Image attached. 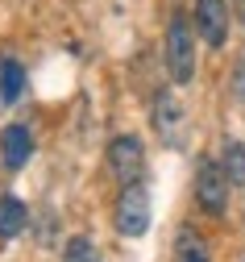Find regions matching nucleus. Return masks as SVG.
I'll return each instance as SVG.
<instances>
[{
	"label": "nucleus",
	"mask_w": 245,
	"mask_h": 262,
	"mask_svg": "<svg viewBox=\"0 0 245 262\" xmlns=\"http://www.w3.org/2000/svg\"><path fill=\"white\" fill-rule=\"evenodd\" d=\"M113 225H117L121 237H142L150 229V191H146L142 179L121 187L117 204H113Z\"/></svg>",
	"instance_id": "2"
},
{
	"label": "nucleus",
	"mask_w": 245,
	"mask_h": 262,
	"mask_svg": "<svg viewBox=\"0 0 245 262\" xmlns=\"http://www.w3.org/2000/svg\"><path fill=\"white\" fill-rule=\"evenodd\" d=\"M29 158H33V134L25 125H5L0 129V162L9 171H21Z\"/></svg>",
	"instance_id": "6"
},
{
	"label": "nucleus",
	"mask_w": 245,
	"mask_h": 262,
	"mask_svg": "<svg viewBox=\"0 0 245 262\" xmlns=\"http://www.w3.org/2000/svg\"><path fill=\"white\" fill-rule=\"evenodd\" d=\"M233 13H237V21L245 25V0H233Z\"/></svg>",
	"instance_id": "13"
},
{
	"label": "nucleus",
	"mask_w": 245,
	"mask_h": 262,
	"mask_svg": "<svg viewBox=\"0 0 245 262\" xmlns=\"http://www.w3.org/2000/svg\"><path fill=\"white\" fill-rule=\"evenodd\" d=\"M174 262H212V258H208L204 237L195 233V229H187V225L174 233Z\"/></svg>",
	"instance_id": "9"
},
{
	"label": "nucleus",
	"mask_w": 245,
	"mask_h": 262,
	"mask_svg": "<svg viewBox=\"0 0 245 262\" xmlns=\"http://www.w3.org/2000/svg\"><path fill=\"white\" fill-rule=\"evenodd\" d=\"M220 167H225V175H229L233 187H245V146H241L237 138L225 142V158H220Z\"/></svg>",
	"instance_id": "11"
},
{
	"label": "nucleus",
	"mask_w": 245,
	"mask_h": 262,
	"mask_svg": "<svg viewBox=\"0 0 245 262\" xmlns=\"http://www.w3.org/2000/svg\"><path fill=\"white\" fill-rule=\"evenodd\" d=\"M154 125H158V134H162V142H179V125H183V108H179V100H174L170 92H158V96H154Z\"/></svg>",
	"instance_id": "7"
},
{
	"label": "nucleus",
	"mask_w": 245,
	"mask_h": 262,
	"mask_svg": "<svg viewBox=\"0 0 245 262\" xmlns=\"http://www.w3.org/2000/svg\"><path fill=\"white\" fill-rule=\"evenodd\" d=\"M166 71L179 88L195 79V29L183 13H174L166 25Z\"/></svg>",
	"instance_id": "1"
},
{
	"label": "nucleus",
	"mask_w": 245,
	"mask_h": 262,
	"mask_svg": "<svg viewBox=\"0 0 245 262\" xmlns=\"http://www.w3.org/2000/svg\"><path fill=\"white\" fill-rule=\"evenodd\" d=\"M21 88H25V67H21L17 58H5V62H0V100L17 104Z\"/></svg>",
	"instance_id": "10"
},
{
	"label": "nucleus",
	"mask_w": 245,
	"mask_h": 262,
	"mask_svg": "<svg viewBox=\"0 0 245 262\" xmlns=\"http://www.w3.org/2000/svg\"><path fill=\"white\" fill-rule=\"evenodd\" d=\"M229 175L220 162L212 158H199V167H195V204L208 212V216H225L229 212Z\"/></svg>",
	"instance_id": "3"
},
{
	"label": "nucleus",
	"mask_w": 245,
	"mask_h": 262,
	"mask_svg": "<svg viewBox=\"0 0 245 262\" xmlns=\"http://www.w3.org/2000/svg\"><path fill=\"white\" fill-rule=\"evenodd\" d=\"M25 225H29V208L17 195H0V242H13Z\"/></svg>",
	"instance_id": "8"
},
{
	"label": "nucleus",
	"mask_w": 245,
	"mask_h": 262,
	"mask_svg": "<svg viewBox=\"0 0 245 262\" xmlns=\"http://www.w3.org/2000/svg\"><path fill=\"white\" fill-rule=\"evenodd\" d=\"M195 34L212 50L225 46V38H229V5L225 0H195Z\"/></svg>",
	"instance_id": "5"
},
{
	"label": "nucleus",
	"mask_w": 245,
	"mask_h": 262,
	"mask_svg": "<svg viewBox=\"0 0 245 262\" xmlns=\"http://www.w3.org/2000/svg\"><path fill=\"white\" fill-rule=\"evenodd\" d=\"M108 171L113 179L125 187V183H137L146 175V146L142 138H133V134H121L108 142Z\"/></svg>",
	"instance_id": "4"
},
{
	"label": "nucleus",
	"mask_w": 245,
	"mask_h": 262,
	"mask_svg": "<svg viewBox=\"0 0 245 262\" xmlns=\"http://www.w3.org/2000/svg\"><path fill=\"white\" fill-rule=\"evenodd\" d=\"M66 262H100V250L87 237H71L66 242Z\"/></svg>",
	"instance_id": "12"
}]
</instances>
